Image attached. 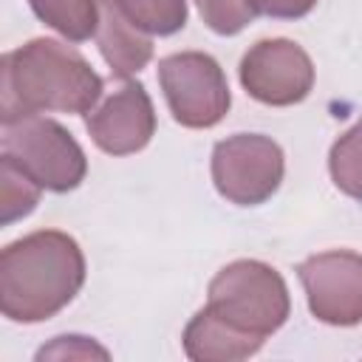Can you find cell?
Masks as SVG:
<instances>
[{
    "label": "cell",
    "mask_w": 362,
    "mask_h": 362,
    "mask_svg": "<svg viewBox=\"0 0 362 362\" xmlns=\"http://www.w3.org/2000/svg\"><path fill=\"white\" fill-rule=\"evenodd\" d=\"M328 173L339 192L362 201V119L331 144Z\"/></svg>",
    "instance_id": "4fadbf2b"
},
{
    "label": "cell",
    "mask_w": 362,
    "mask_h": 362,
    "mask_svg": "<svg viewBox=\"0 0 362 362\" xmlns=\"http://www.w3.org/2000/svg\"><path fill=\"white\" fill-rule=\"evenodd\" d=\"M116 6L147 34L170 37L187 25V0H116Z\"/></svg>",
    "instance_id": "9a60e30c"
},
{
    "label": "cell",
    "mask_w": 362,
    "mask_h": 362,
    "mask_svg": "<svg viewBox=\"0 0 362 362\" xmlns=\"http://www.w3.org/2000/svg\"><path fill=\"white\" fill-rule=\"evenodd\" d=\"M192 3L198 6V14L206 23V28H212L221 37L240 34L257 17L252 0H192Z\"/></svg>",
    "instance_id": "2e32d148"
},
{
    "label": "cell",
    "mask_w": 362,
    "mask_h": 362,
    "mask_svg": "<svg viewBox=\"0 0 362 362\" xmlns=\"http://www.w3.org/2000/svg\"><path fill=\"white\" fill-rule=\"evenodd\" d=\"M0 156L11 158L48 192H71L88 175V158L79 141L59 122L40 113L3 122Z\"/></svg>",
    "instance_id": "277c9868"
},
{
    "label": "cell",
    "mask_w": 362,
    "mask_h": 362,
    "mask_svg": "<svg viewBox=\"0 0 362 362\" xmlns=\"http://www.w3.org/2000/svg\"><path fill=\"white\" fill-rule=\"evenodd\" d=\"M42 187L25 175L11 158L0 156V223L8 226L34 212Z\"/></svg>",
    "instance_id": "5bb4252c"
},
{
    "label": "cell",
    "mask_w": 362,
    "mask_h": 362,
    "mask_svg": "<svg viewBox=\"0 0 362 362\" xmlns=\"http://www.w3.org/2000/svg\"><path fill=\"white\" fill-rule=\"evenodd\" d=\"M102 76L71 45L37 37L6 51L0 62V119L28 113H90L102 99Z\"/></svg>",
    "instance_id": "6da1fadb"
},
{
    "label": "cell",
    "mask_w": 362,
    "mask_h": 362,
    "mask_svg": "<svg viewBox=\"0 0 362 362\" xmlns=\"http://www.w3.org/2000/svg\"><path fill=\"white\" fill-rule=\"evenodd\" d=\"M243 90L272 107L303 102L314 88V62L303 45L286 37L257 40L238 68Z\"/></svg>",
    "instance_id": "52a82bcc"
},
{
    "label": "cell",
    "mask_w": 362,
    "mask_h": 362,
    "mask_svg": "<svg viewBox=\"0 0 362 362\" xmlns=\"http://www.w3.org/2000/svg\"><path fill=\"white\" fill-rule=\"evenodd\" d=\"M158 82L173 119L181 127H215L232 105L229 82L215 57L204 51H178L158 62Z\"/></svg>",
    "instance_id": "5b68a950"
},
{
    "label": "cell",
    "mask_w": 362,
    "mask_h": 362,
    "mask_svg": "<svg viewBox=\"0 0 362 362\" xmlns=\"http://www.w3.org/2000/svg\"><path fill=\"white\" fill-rule=\"evenodd\" d=\"M206 294V308L260 339L280 331L291 314V297L283 274L263 260L226 263L209 280Z\"/></svg>",
    "instance_id": "3957f363"
},
{
    "label": "cell",
    "mask_w": 362,
    "mask_h": 362,
    "mask_svg": "<svg viewBox=\"0 0 362 362\" xmlns=\"http://www.w3.org/2000/svg\"><path fill=\"white\" fill-rule=\"evenodd\" d=\"M85 283V255L59 229L23 235L0 252V311L11 322H45Z\"/></svg>",
    "instance_id": "7a4b0ae2"
},
{
    "label": "cell",
    "mask_w": 362,
    "mask_h": 362,
    "mask_svg": "<svg viewBox=\"0 0 362 362\" xmlns=\"http://www.w3.org/2000/svg\"><path fill=\"white\" fill-rule=\"evenodd\" d=\"M40 23L54 28L71 42H85L96 37L99 0H28Z\"/></svg>",
    "instance_id": "7c38bea8"
},
{
    "label": "cell",
    "mask_w": 362,
    "mask_h": 362,
    "mask_svg": "<svg viewBox=\"0 0 362 362\" xmlns=\"http://www.w3.org/2000/svg\"><path fill=\"white\" fill-rule=\"evenodd\" d=\"M45 356H59V359L62 356H102V359H107V351L93 345L88 337H57L54 345L42 348L37 354V359H45Z\"/></svg>",
    "instance_id": "e0dca14e"
},
{
    "label": "cell",
    "mask_w": 362,
    "mask_h": 362,
    "mask_svg": "<svg viewBox=\"0 0 362 362\" xmlns=\"http://www.w3.org/2000/svg\"><path fill=\"white\" fill-rule=\"evenodd\" d=\"M93 144L107 156H130L150 144L156 133V107L141 82H122L85 119Z\"/></svg>",
    "instance_id": "9c48e42d"
},
{
    "label": "cell",
    "mask_w": 362,
    "mask_h": 362,
    "mask_svg": "<svg viewBox=\"0 0 362 362\" xmlns=\"http://www.w3.org/2000/svg\"><path fill=\"white\" fill-rule=\"evenodd\" d=\"M96 45L110 65V74L119 79L139 74L153 59V40L116 6V0H99Z\"/></svg>",
    "instance_id": "30bf717a"
},
{
    "label": "cell",
    "mask_w": 362,
    "mask_h": 362,
    "mask_svg": "<svg viewBox=\"0 0 362 362\" xmlns=\"http://www.w3.org/2000/svg\"><path fill=\"white\" fill-rule=\"evenodd\" d=\"M311 314L325 325L351 328L362 322V255L331 249L297 266Z\"/></svg>",
    "instance_id": "ba28073f"
},
{
    "label": "cell",
    "mask_w": 362,
    "mask_h": 362,
    "mask_svg": "<svg viewBox=\"0 0 362 362\" xmlns=\"http://www.w3.org/2000/svg\"><path fill=\"white\" fill-rule=\"evenodd\" d=\"M252 6L272 20H300L317 6V0H252Z\"/></svg>",
    "instance_id": "ac0fdd59"
},
{
    "label": "cell",
    "mask_w": 362,
    "mask_h": 362,
    "mask_svg": "<svg viewBox=\"0 0 362 362\" xmlns=\"http://www.w3.org/2000/svg\"><path fill=\"white\" fill-rule=\"evenodd\" d=\"M181 342H184V354L192 362H238V359H249L263 345L260 337L229 325L206 305L187 322Z\"/></svg>",
    "instance_id": "8fae6325"
},
{
    "label": "cell",
    "mask_w": 362,
    "mask_h": 362,
    "mask_svg": "<svg viewBox=\"0 0 362 362\" xmlns=\"http://www.w3.org/2000/svg\"><path fill=\"white\" fill-rule=\"evenodd\" d=\"M286 173L283 150L263 133H235L212 147V184L221 198L238 206L269 201Z\"/></svg>",
    "instance_id": "8992f818"
}]
</instances>
